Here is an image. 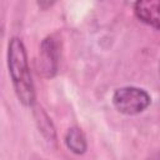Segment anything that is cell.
Returning <instances> with one entry per match:
<instances>
[{
  "label": "cell",
  "instance_id": "6da1fadb",
  "mask_svg": "<svg viewBox=\"0 0 160 160\" xmlns=\"http://www.w3.org/2000/svg\"><path fill=\"white\" fill-rule=\"evenodd\" d=\"M8 65L18 99L26 106L32 105L35 99L34 84L28 65L26 51L22 41L19 38H12L9 42Z\"/></svg>",
  "mask_w": 160,
  "mask_h": 160
},
{
  "label": "cell",
  "instance_id": "7a4b0ae2",
  "mask_svg": "<svg viewBox=\"0 0 160 160\" xmlns=\"http://www.w3.org/2000/svg\"><path fill=\"white\" fill-rule=\"evenodd\" d=\"M150 95L140 88L125 86L118 89L112 95L114 106L122 114L136 115L150 105Z\"/></svg>",
  "mask_w": 160,
  "mask_h": 160
},
{
  "label": "cell",
  "instance_id": "3957f363",
  "mask_svg": "<svg viewBox=\"0 0 160 160\" xmlns=\"http://www.w3.org/2000/svg\"><path fill=\"white\" fill-rule=\"evenodd\" d=\"M135 14L142 22L160 30V0H144L135 4Z\"/></svg>",
  "mask_w": 160,
  "mask_h": 160
},
{
  "label": "cell",
  "instance_id": "277c9868",
  "mask_svg": "<svg viewBox=\"0 0 160 160\" xmlns=\"http://www.w3.org/2000/svg\"><path fill=\"white\" fill-rule=\"evenodd\" d=\"M58 56H56V48L54 40L46 39L41 44L40 50V66L41 71L45 72L46 76H51L56 71V64H58Z\"/></svg>",
  "mask_w": 160,
  "mask_h": 160
},
{
  "label": "cell",
  "instance_id": "5b68a950",
  "mask_svg": "<svg viewBox=\"0 0 160 160\" xmlns=\"http://www.w3.org/2000/svg\"><path fill=\"white\" fill-rule=\"evenodd\" d=\"M66 146L75 154H82L86 150V140L82 134V131L78 128L69 129L66 136H65Z\"/></svg>",
  "mask_w": 160,
  "mask_h": 160
}]
</instances>
